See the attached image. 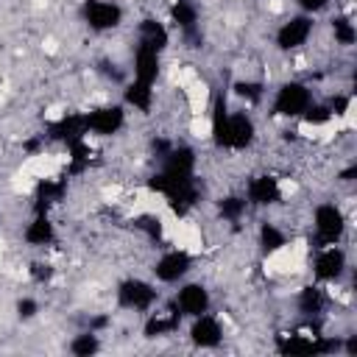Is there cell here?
<instances>
[{"label":"cell","instance_id":"cell-1","mask_svg":"<svg viewBox=\"0 0 357 357\" xmlns=\"http://www.w3.org/2000/svg\"><path fill=\"white\" fill-rule=\"evenodd\" d=\"M151 187H153L156 192H162V195L167 198V204H170L178 215H184V212L195 204V198H198V190H195L192 176H178V173L162 170V173H156V176L151 178Z\"/></svg>","mask_w":357,"mask_h":357},{"label":"cell","instance_id":"cell-2","mask_svg":"<svg viewBox=\"0 0 357 357\" xmlns=\"http://www.w3.org/2000/svg\"><path fill=\"white\" fill-rule=\"evenodd\" d=\"M312 103V95L304 84L298 81H290V84H282L276 98H273V114L279 117H301L304 109Z\"/></svg>","mask_w":357,"mask_h":357},{"label":"cell","instance_id":"cell-3","mask_svg":"<svg viewBox=\"0 0 357 357\" xmlns=\"http://www.w3.org/2000/svg\"><path fill=\"white\" fill-rule=\"evenodd\" d=\"M346 231V218L335 204H321L315 209V234L321 248L324 245H335Z\"/></svg>","mask_w":357,"mask_h":357},{"label":"cell","instance_id":"cell-4","mask_svg":"<svg viewBox=\"0 0 357 357\" xmlns=\"http://www.w3.org/2000/svg\"><path fill=\"white\" fill-rule=\"evenodd\" d=\"M117 301L126 310H151L156 301V290L142 279H126L117 287Z\"/></svg>","mask_w":357,"mask_h":357},{"label":"cell","instance_id":"cell-5","mask_svg":"<svg viewBox=\"0 0 357 357\" xmlns=\"http://www.w3.org/2000/svg\"><path fill=\"white\" fill-rule=\"evenodd\" d=\"M84 117H86V131H92L98 137H112L126 123L123 106H100V109H95V112L84 114Z\"/></svg>","mask_w":357,"mask_h":357},{"label":"cell","instance_id":"cell-6","mask_svg":"<svg viewBox=\"0 0 357 357\" xmlns=\"http://www.w3.org/2000/svg\"><path fill=\"white\" fill-rule=\"evenodd\" d=\"M84 20L95 31H109V28L120 25L123 8L117 3H106V0H86L84 3Z\"/></svg>","mask_w":357,"mask_h":357},{"label":"cell","instance_id":"cell-7","mask_svg":"<svg viewBox=\"0 0 357 357\" xmlns=\"http://www.w3.org/2000/svg\"><path fill=\"white\" fill-rule=\"evenodd\" d=\"M310 33H312V20L307 14H298L282 22V28L276 31V45L282 50H293V47H301L310 39Z\"/></svg>","mask_w":357,"mask_h":357},{"label":"cell","instance_id":"cell-8","mask_svg":"<svg viewBox=\"0 0 357 357\" xmlns=\"http://www.w3.org/2000/svg\"><path fill=\"white\" fill-rule=\"evenodd\" d=\"M346 271V254L337 248V245H324L315 257V265H312V273L315 279L321 282H335L340 279Z\"/></svg>","mask_w":357,"mask_h":357},{"label":"cell","instance_id":"cell-9","mask_svg":"<svg viewBox=\"0 0 357 357\" xmlns=\"http://www.w3.org/2000/svg\"><path fill=\"white\" fill-rule=\"evenodd\" d=\"M254 142V120L245 112H229L226 123V148L229 151H243Z\"/></svg>","mask_w":357,"mask_h":357},{"label":"cell","instance_id":"cell-10","mask_svg":"<svg viewBox=\"0 0 357 357\" xmlns=\"http://www.w3.org/2000/svg\"><path fill=\"white\" fill-rule=\"evenodd\" d=\"M209 310V293L204 284H184L178 293H176V312L178 315H187V318H195L201 312Z\"/></svg>","mask_w":357,"mask_h":357},{"label":"cell","instance_id":"cell-11","mask_svg":"<svg viewBox=\"0 0 357 357\" xmlns=\"http://www.w3.org/2000/svg\"><path fill=\"white\" fill-rule=\"evenodd\" d=\"M190 268H192V257L187 251H167L156 259L153 273L159 282H178Z\"/></svg>","mask_w":357,"mask_h":357},{"label":"cell","instance_id":"cell-12","mask_svg":"<svg viewBox=\"0 0 357 357\" xmlns=\"http://www.w3.org/2000/svg\"><path fill=\"white\" fill-rule=\"evenodd\" d=\"M190 337H192V343L201 346V349H212V346H218V343L223 340L220 321H218L215 315H209V312L195 315V321H192V326H190Z\"/></svg>","mask_w":357,"mask_h":357},{"label":"cell","instance_id":"cell-13","mask_svg":"<svg viewBox=\"0 0 357 357\" xmlns=\"http://www.w3.org/2000/svg\"><path fill=\"white\" fill-rule=\"evenodd\" d=\"M282 198V190H279V181L273 176H257L248 181V204L254 206H271Z\"/></svg>","mask_w":357,"mask_h":357},{"label":"cell","instance_id":"cell-14","mask_svg":"<svg viewBox=\"0 0 357 357\" xmlns=\"http://www.w3.org/2000/svg\"><path fill=\"white\" fill-rule=\"evenodd\" d=\"M86 134V117L84 114H64L59 123L50 126V137L61 139V142H75V139H84Z\"/></svg>","mask_w":357,"mask_h":357},{"label":"cell","instance_id":"cell-15","mask_svg":"<svg viewBox=\"0 0 357 357\" xmlns=\"http://www.w3.org/2000/svg\"><path fill=\"white\" fill-rule=\"evenodd\" d=\"M156 75H159V53L151 50V47L137 45V53H134V78L137 81H145V84H153Z\"/></svg>","mask_w":357,"mask_h":357},{"label":"cell","instance_id":"cell-16","mask_svg":"<svg viewBox=\"0 0 357 357\" xmlns=\"http://www.w3.org/2000/svg\"><path fill=\"white\" fill-rule=\"evenodd\" d=\"M139 45H142V47H151V50H156V53H162L165 45H167V31H165V25L156 22V20H142V25H139Z\"/></svg>","mask_w":357,"mask_h":357},{"label":"cell","instance_id":"cell-17","mask_svg":"<svg viewBox=\"0 0 357 357\" xmlns=\"http://www.w3.org/2000/svg\"><path fill=\"white\" fill-rule=\"evenodd\" d=\"M53 223H50V218L45 215V212H36V218L25 226V240L31 243V245H47L50 240H53Z\"/></svg>","mask_w":357,"mask_h":357},{"label":"cell","instance_id":"cell-18","mask_svg":"<svg viewBox=\"0 0 357 357\" xmlns=\"http://www.w3.org/2000/svg\"><path fill=\"white\" fill-rule=\"evenodd\" d=\"M162 170L178 173V176H192V170H195V156H192V151H190V148H176V151H170V153L165 156V167H162Z\"/></svg>","mask_w":357,"mask_h":357},{"label":"cell","instance_id":"cell-19","mask_svg":"<svg viewBox=\"0 0 357 357\" xmlns=\"http://www.w3.org/2000/svg\"><path fill=\"white\" fill-rule=\"evenodd\" d=\"M153 84H145V81H131L128 86H126V103L128 106H134V109H139V112H148L151 109V103H153V89H151Z\"/></svg>","mask_w":357,"mask_h":357},{"label":"cell","instance_id":"cell-20","mask_svg":"<svg viewBox=\"0 0 357 357\" xmlns=\"http://www.w3.org/2000/svg\"><path fill=\"white\" fill-rule=\"evenodd\" d=\"M61 195H64V181H50V178L39 181V184H36V192H33V198H36V212H47L50 204L61 201Z\"/></svg>","mask_w":357,"mask_h":357},{"label":"cell","instance_id":"cell-21","mask_svg":"<svg viewBox=\"0 0 357 357\" xmlns=\"http://www.w3.org/2000/svg\"><path fill=\"white\" fill-rule=\"evenodd\" d=\"M226 123H229V109H226V100L218 98L212 106V142L218 148H226Z\"/></svg>","mask_w":357,"mask_h":357},{"label":"cell","instance_id":"cell-22","mask_svg":"<svg viewBox=\"0 0 357 357\" xmlns=\"http://www.w3.org/2000/svg\"><path fill=\"white\" fill-rule=\"evenodd\" d=\"M298 310H301L304 315H318V312L324 310V290L315 287V284L304 287V290L298 293Z\"/></svg>","mask_w":357,"mask_h":357},{"label":"cell","instance_id":"cell-23","mask_svg":"<svg viewBox=\"0 0 357 357\" xmlns=\"http://www.w3.org/2000/svg\"><path fill=\"white\" fill-rule=\"evenodd\" d=\"M170 14H173V22H176L178 28H184V31L195 28V22H198V8H195L192 0H178Z\"/></svg>","mask_w":357,"mask_h":357},{"label":"cell","instance_id":"cell-24","mask_svg":"<svg viewBox=\"0 0 357 357\" xmlns=\"http://www.w3.org/2000/svg\"><path fill=\"white\" fill-rule=\"evenodd\" d=\"M176 326H178V312H173V315H153L145 324V335L148 337H159V335L173 332Z\"/></svg>","mask_w":357,"mask_h":357},{"label":"cell","instance_id":"cell-25","mask_svg":"<svg viewBox=\"0 0 357 357\" xmlns=\"http://www.w3.org/2000/svg\"><path fill=\"white\" fill-rule=\"evenodd\" d=\"M259 245H262L268 254L279 251V248L284 245V234H282V229H276L273 223H262V229H259Z\"/></svg>","mask_w":357,"mask_h":357},{"label":"cell","instance_id":"cell-26","mask_svg":"<svg viewBox=\"0 0 357 357\" xmlns=\"http://www.w3.org/2000/svg\"><path fill=\"white\" fill-rule=\"evenodd\" d=\"M98 349H100V343H98V335H92V332L75 335L73 343H70V351H73L75 357H89V354H95Z\"/></svg>","mask_w":357,"mask_h":357},{"label":"cell","instance_id":"cell-27","mask_svg":"<svg viewBox=\"0 0 357 357\" xmlns=\"http://www.w3.org/2000/svg\"><path fill=\"white\" fill-rule=\"evenodd\" d=\"M245 206H248V201L245 198H237V195H231V198H223L220 201V215L226 218V220H240L243 218V212H245Z\"/></svg>","mask_w":357,"mask_h":357},{"label":"cell","instance_id":"cell-28","mask_svg":"<svg viewBox=\"0 0 357 357\" xmlns=\"http://www.w3.org/2000/svg\"><path fill=\"white\" fill-rule=\"evenodd\" d=\"M332 31H335V39H337L340 45H354V39H357V28H354V22H349L346 17H337V20L332 22Z\"/></svg>","mask_w":357,"mask_h":357},{"label":"cell","instance_id":"cell-29","mask_svg":"<svg viewBox=\"0 0 357 357\" xmlns=\"http://www.w3.org/2000/svg\"><path fill=\"white\" fill-rule=\"evenodd\" d=\"M307 123H312V126H324V123H329V117H332V109L329 106H318V103H310L307 109H304V114H301Z\"/></svg>","mask_w":357,"mask_h":357},{"label":"cell","instance_id":"cell-30","mask_svg":"<svg viewBox=\"0 0 357 357\" xmlns=\"http://www.w3.org/2000/svg\"><path fill=\"white\" fill-rule=\"evenodd\" d=\"M234 92L240 95V98H245V100H259V95H262V86L259 84H251V81H237L234 84Z\"/></svg>","mask_w":357,"mask_h":357},{"label":"cell","instance_id":"cell-31","mask_svg":"<svg viewBox=\"0 0 357 357\" xmlns=\"http://www.w3.org/2000/svg\"><path fill=\"white\" fill-rule=\"evenodd\" d=\"M17 312H20V318H33L36 315V301L33 298H22L17 304Z\"/></svg>","mask_w":357,"mask_h":357},{"label":"cell","instance_id":"cell-32","mask_svg":"<svg viewBox=\"0 0 357 357\" xmlns=\"http://www.w3.org/2000/svg\"><path fill=\"white\" fill-rule=\"evenodd\" d=\"M31 273H33V279H36V282H47V279L53 276L50 265H33V271H31Z\"/></svg>","mask_w":357,"mask_h":357},{"label":"cell","instance_id":"cell-33","mask_svg":"<svg viewBox=\"0 0 357 357\" xmlns=\"http://www.w3.org/2000/svg\"><path fill=\"white\" fill-rule=\"evenodd\" d=\"M298 6H301L304 11H321V8L329 6V0H298Z\"/></svg>","mask_w":357,"mask_h":357}]
</instances>
